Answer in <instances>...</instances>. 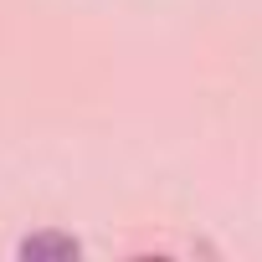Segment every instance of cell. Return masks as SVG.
I'll return each mask as SVG.
<instances>
[{
    "instance_id": "1",
    "label": "cell",
    "mask_w": 262,
    "mask_h": 262,
    "mask_svg": "<svg viewBox=\"0 0 262 262\" xmlns=\"http://www.w3.org/2000/svg\"><path fill=\"white\" fill-rule=\"evenodd\" d=\"M21 257L26 262H72L77 257V242L72 236H57V231H41V236H26L21 242Z\"/></svg>"
}]
</instances>
